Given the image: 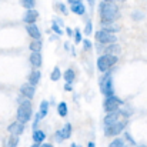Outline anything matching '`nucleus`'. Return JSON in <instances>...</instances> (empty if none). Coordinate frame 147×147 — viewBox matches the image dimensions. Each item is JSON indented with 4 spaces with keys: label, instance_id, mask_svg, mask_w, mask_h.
Returning <instances> with one entry per match:
<instances>
[{
    "label": "nucleus",
    "instance_id": "obj_40",
    "mask_svg": "<svg viewBox=\"0 0 147 147\" xmlns=\"http://www.w3.org/2000/svg\"><path fill=\"white\" fill-rule=\"evenodd\" d=\"M30 147H40V144H39V143H34V144H32Z\"/></svg>",
    "mask_w": 147,
    "mask_h": 147
},
{
    "label": "nucleus",
    "instance_id": "obj_33",
    "mask_svg": "<svg viewBox=\"0 0 147 147\" xmlns=\"http://www.w3.org/2000/svg\"><path fill=\"white\" fill-rule=\"evenodd\" d=\"M83 45H84V49H86V50L92 49V43H90L89 40H83Z\"/></svg>",
    "mask_w": 147,
    "mask_h": 147
},
{
    "label": "nucleus",
    "instance_id": "obj_42",
    "mask_svg": "<svg viewBox=\"0 0 147 147\" xmlns=\"http://www.w3.org/2000/svg\"><path fill=\"white\" fill-rule=\"evenodd\" d=\"M103 1H114V0H103Z\"/></svg>",
    "mask_w": 147,
    "mask_h": 147
},
{
    "label": "nucleus",
    "instance_id": "obj_9",
    "mask_svg": "<svg viewBox=\"0 0 147 147\" xmlns=\"http://www.w3.org/2000/svg\"><path fill=\"white\" fill-rule=\"evenodd\" d=\"M7 131H9L10 134H13V136H20V134L24 131V124L20 123V121H14V123H11V124L7 127Z\"/></svg>",
    "mask_w": 147,
    "mask_h": 147
},
{
    "label": "nucleus",
    "instance_id": "obj_3",
    "mask_svg": "<svg viewBox=\"0 0 147 147\" xmlns=\"http://www.w3.org/2000/svg\"><path fill=\"white\" fill-rule=\"evenodd\" d=\"M117 63V56L114 54H103L97 59V67L100 71H109Z\"/></svg>",
    "mask_w": 147,
    "mask_h": 147
},
{
    "label": "nucleus",
    "instance_id": "obj_30",
    "mask_svg": "<svg viewBox=\"0 0 147 147\" xmlns=\"http://www.w3.org/2000/svg\"><path fill=\"white\" fill-rule=\"evenodd\" d=\"M51 29H53V30H54L57 34H63V30H61V29H60V27H59V26H57L54 22H53V26H51Z\"/></svg>",
    "mask_w": 147,
    "mask_h": 147
},
{
    "label": "nucleus",
    "instance_id": "obj_5",
    "mask_svg": "<svg viewBox=\"0 0 147 147\" xmlns=\"http://www.w3.org/2000/svg\"><path fill=\"white\" fill-rule=\"evenodd\" d=\"M121 104H123V100L117 98L116 96H111V97L106 98L103 107H104V110H106L107 113H113V111H117L119 107H120Z\"/></svg>",
    "mask_w": 147,
    "mask_h": 147
},
{
    "label": "nucleus",
    "instance_id": "obj_22",
    "mask_svg": "<svg viewBox=\"0 0 147 147\" xmlns=\"http://www.w3.org/2000/svg\"><path fill=\"white\" fill-rule=\"evenodd\" d=\"M103 30H106L107 33H111V34H113V33H116V32H119V30H120V27H119L117 24H113V23H111V24H107V26H103Z\"/></svg>",
    "mask_w": 147,
    "mask_h": 147
},
{
    "label": "nucleus",
    "instance_id": "obj_10",
    "mask_svg": "<svg viewBox=\"0 0 147 147\" xmlns=\"http://www.w3.org/2000/svg\"><path fill=\"white\" fill-rule=\"evenodd\" d=\"M120 117H123V114H121L119 110H117V111H113V113H107V116H106V119H104V124H106V126H110V124L119 121ZM123 119H124V117H123Z\"/></svg>",
    "mask_w": 147,
    "mask_h": 147
},
{
    "label": "nucleus",
    "instance_id": "obj_18",
    "mask_svg": "<svg viewBox=\"0 0 147 147\" xmlns=\"http://www.w3.org/2000/svg\"><path fill=\"white\" fill-rule=\"evenodd\" d=\"M71 11L76 13V14H84L86 7L83 6L82 1H80V3H74V4H71Z\"/></svg>",
    "mask_w": 147,
    "mask_h": 147
},
{
    "label": "nucleus",
    "instance_id": "obj_35",
    "mask_svg": "<svg viewBox=\"0 0 147 147\" xmlns=\"http://www.w3.org/2000/svg\"><path fill=\"white\" fill-rule=\"evenodd\" d=\"M64 89H66V90H67V92H70V90H71V89H73V87H71V84H70V83H67V84H66V86H64Z\"/></svg>",
    "mask_w": 147,
    "mask_h": 147
},
{
    "label": "nucleus",
    "instance_id": "obj_12",
    "mask_svg": "<svg viewBox=\"0 0 147 147\" xmlns=\"http://www.w3.org/2000/svg\"><path fill=\"white\" fill-rule=\"evenodd\" d=\"M20 93H22V96L26 98H30L34 96V86H32V84H23L22 87H20Z\"/></svg>",
    "mask_w": 147,
    "mask_h": 147
},
{
    "label": "nucleus",
    "instance_id": "obj_38",
    "mask_svg": "<svg viewBox=\"0 0 147 147\" xmlns=\"http://www.w3.org/2000/svg\"><path fill=\"white\" fill-rule=\"evenodd\" d=\"M94 1H96V0H87V3H89L90 6H93V4H94Z\"/></svg>",
    "mask_w": 147,
    "mask_h": 147
},
{
    "label": "nucleus",
    "instance_id": "obj_20",
    "mask_svg": "<svg viewBox=\"0 0 147 147\" xmlns=\"http://www.w3.org/2000/svg\"><path fill=\"white\" fill-rule=\"evenodd\" d=\"M29 47H30L32 51H40L42 47H43V43H42V40H32Z\"/></svg>",
    "mask_w": 147,
    "mask_h": 147
},
{
    "label": "nucleus",
    "instance_id": "obj_13",
    "mask_svg": "<svg viewBox=\"0 0 147 147\" xmlns=\"http://www.w3.org/2000/svg\"><path fill=\"white\" fill-rule=\"evenodd\" d=\"M26 30H27V33H29V36L32 37V39H34V40H40V30H39V27L33 23V24H27L26 26Z\"/></svg>",
    "mask_w": 147,
    "mask_h": 147
},
{
    "label": "nucleus",
    "instance_id": "obj_26",
    "mask_svg": "<svg viewBox=\"0 0 147 147\" xmlns=\"http://www.w3.org/2000/svg\"><path fill=\"white\" fill-rule=\"evenodd\" d=\"M60 76H61V74H60V69H59V67H54V69H53V71H51L50 79H51L53 82H57V80L60 79Z\"/></svg>",
    "mask_w": 147,
    "mask_h": 147
},
{
    "label": "nucleus",
    "instance_id": "obj_1",
    "mask_svg": "<svg viewBox=\"0 0 147 147\" xmlns=\"http://www.w3.org/2000/svg\"><path fill=\"white\" fill-rule=\"evenodd\" d=\"M100 16H101V24L103 26H107V24H111L114 23L120 13H119V7L114 4V1H101L100 3Z\"/></svg>",
    "mask_w": 147,
    "mask_h": 147
},
{
    "label": "nucleus",
    "instance_id": "obj_31",
    "mask_svg": "<svg viewBox=\"0 0 147 147\" xmlns=\"http://www.w3.org/2000/svg\"><path fill=\"white\" fill-rule=\"evenodd\" d=\"M57 6H59V9H60V10H61V13H63V14H66V16H67V9H66V6H64V4H61V3H59V4H57Z\"/></svg>",
    "mask_w": 147,
    "mask_h": 147
},
{
    "label": "nucleus",
    "instance_id": "obj_6",
    "mask_svg": "<svg viewBox=\"0 0 147 147\" xmlns=\"http://www.w3.org/2000/svg\"><path fill=\"white\" fill-rule=\"evenodd\" d=\"M96 40L98 43H104V45H111L117 42V37L111 33H107L106 30H98L96 32Z\"/></svg>",
    "mask_w": 147,
    "mask_h": 147
},
{
    "label": "nucleus",
    "instance_id": "obj_7",
    "mask_svg": "<svg viewBox=\"0 0 147 147\" xmlns=\"http://www.w3.org/2000/svg\"><path fill=\"white\" fill-rule=\"evenodd\" d=\"M100 90H101V93H103L106 97L114 96V93H113V80H111V77L107 76V77L100 83Z\"/></svg>",
    "mask_w": 147,
    "mask_h": 147
},
{
    "label": "nucleus",
    "instance_id": "obj_29",
    "mask_svg": "<svg viewBox=\"0 0 147 147\" xmlns=\"http://www.w3.org/2000/svg\"><path fill=\"white\" fill-rule=\"evenodd\" d=\"M74 42H76V43L83 42V39H82V33H80L79 30H76V32H74Z\"/></svg>",
    "mask_w": 147,
    "mask_h": 147
},
{
    "label": "nucleus",
    "instance_id": "obj_43",
    "mask_svg": "<svg viewBox=\"0 0 147 147\" xmlns=\"http://www.w3.org/2000/svg\"><path fill=\"white\" fill-rule=\"evenodd\" d=\"M134 147H146V146H134Z\"/></svg>",
    "mask_w": 147,
    "mask_h": 147
},
{
    "label": "nucleus",
    "instance_id": "obj_28",
    "mask_svg": "<svg viewBox=\"0 0 147 147\" xmlns=\"http://www.w3.org/2000/svg\"><path fill=\"white\" fill-rule=\"evenodd\" d=\"M131 17H133L134 20H142V19L144 17V14H143L142 11H133V14H131Z\"/></svg>",
    "mask_w": 147,
    "mask_h": 147
},
{
    "label": "nucleus",
    "instance_id": "obj_27",
    "mask_svg": "<svg viewBox=\"0 0 147 147\" xmlns=\"http://www.w3.org/2000/svg\"><path fill=\"white\" fill-rule=\"evenodd\" d=\"M34 4H36V0H22V6H23V7H26L27 10L33 9V7H34Z\"/></svg>",
    "mask_w": 147,
    "mask_h": 147
},
{
    "label": "nucleus",
    "instance_id": "obj_24",
    "mask_svg": "<svg viewBox=\"0 0 147 147\" xmlns=\"http://www.w3.org/2000/svg\"><path fill=\"white\" fill-rule=\"evenodd\" d=\"M19 144V136H10L9 137V142H7V147H17Z\"/></svg>",
    "mask_w": 147,
    "mask_h": 147
},
{
    "label": "nucleus",
    "instance_id": "obj_19",
    "mask_svg": "<svg viewBox=\"0 0 147 147\" xmlns=\"http://www.w3.org/2000/svg\"><path fill=\"white\" fill-rule=\"evenodd\" d=\"M47 111H49V101H46V100H43L42 103H40V117H46L47 116Z\"/></svg>",
    "mask_w": 147,
    "mask_h": 147
},
{
    "label": "nucleus",
    "instance_id": "obj_8",
    "mask_svg": "<svg viewBox=\"0 0 147 147\" xmlns=\"http://www.w3.org/2000/svg\"><path fill=\"white\" fill-rule=\"evenodd\" d=\"M70 136H71V124H70V123H67L61 130H57V131H56V139H57V142H63V140L69 139Z\"/></svg>",
    "mask_w": 147,
    "mask_h": 147
},
{
    "label": "nucleus",
    "instance_id": "obj_39",
    "mask_svg": "<svg viewBox=\"0 0 147 147\" xmlns=\"http://www.w3.org/2000/svg\"><path fill=\"white\" fill-rule=\"evenodd\" d=\"M87 147H96V144H94V143H93V142H90V143H89V144H87Z\"/></svg>",
    "mask_w": 147,
    "mask_h": 147
},
{
    "label": "nucleus",
    "instance_id": "obj_37",
    "mask_svg": "<svg viewBox=\"0 0 147 147\" xmlns=\"http://www.w3.org/2000/svg\"><path fill=\"white\" fill-rule=\"evenodd\" d=\"M40 147H53V146H51V144H49V143H43Z\"/></svg>",
    "mask_w": 147,
    "mask_h": 147
},
{
    "label": "nucleus",
    "instance_id": "obj_32",
    "mask_svg": "<svg viewBox=\"0 0 147 147\" xmlns=\"http://www.w3.org/2000/svg\"><path fill=\"white\" fill-rule=\"evenodd\" d=\"M84 33H86V34H90V33H92V23H90V22H89V23L86 24V29H84Z\"/></svg>",
    "mask_w": 147,
    "mask_h": 147
},
{
    "label": "nucleus",
    "instance_id": "obj_11",
    "mask_svg": "<svg viewBox=\"0 0 147 147\" xmlns=\"http://www.w3.org/2000/svg\"><path fill=\"white\" fill-rule=\"evenodd\" d=\"M37 17H39V11H37V10H34V9H30V10H27V11H26V14H24L23 20H24L27 24H33V23H36Z\"/></svg>",
    "mask_w": 147,
    "mask_h": 147
},
{
    "label": "nucleus",
    "instance_id": "obj_23",
    "mask_svg": "<svg viewBox=\"0 0 147 147\" xmlns=\"http://www.w3.org/2000/svg\"><path fill=\"white\" fill-rule=\"evenodd\" d=\"M63 76H64V79H66V82H67V83H71V82L74 80V71H73L71 69H67V70H66V73H64Z\"/></svg>",
    "mask_w": 147,
    "mask_h": 147
},
{
    "label": "nucleus",
    "instance_id": "obj_34",
    "mask_svg": "<svg viewBox=\"0 0 147 147\" xmlns=\"http://www.w3.org/2000/svg\"><path fill=\"white\" fill-rule=\"evenodd\" d=\"M126 139L130 142V144H136V143H134V140H133V139L130 137V134H127V133H126Z\"/></svg>",
    "mask_w": 147,
    "mask_h": 147
},
{
    "label": "nucleus",
    "instance_id": "obj_25",
    "mask_svg": "<svg viewBox=\"0 0 147 147\" xmlns=\"http://www.w3.org/2000/svg\"><path fill=\"white\" fill-rule=\"evenodd\" d=\"M124 143H126V142H124L123 139H116V140H113V142L109 144V147H126Z\"/></svg>",
    "mask_w": 147,
    "mask_h": 147
},
{
    "label": "nucleus",
    "instance_id": "obj_21",
    "mask_svg": "<svg viewBox=\"0 0 147 147\" xmlns=\"http://www.w3.org/2000/svg\"><path fill=\"white\" fill-rule=\"evenodd\" d=\"M57 111H59V114H60L61 117H66V116H67V104H66L64 101H61V103L57 106Z\"/></svg>",
    "mask_w": 147,
    "mask_h": 147
},
{
    "label": "nucleus",
    "instance_id": "obj_14",
    "mask_svg": "<svg viewBox=\"0 0 147 147\" xmlns=\"http://www.w3.org/2000/svg\"><path fill=\"white\" fill-rule=\"evenodd\" d=\"M30 63L34 67H40L42 66V54H40V51H32V54H30Z\"/></svg>",
    "mask_w": 147,
    "mask_h": 147
},
{
    "label": "nucleus",
    "instance_id": "obj_15",
    "mask_svg": "<svg viewBox=\"0 0 147 147\" xmlns=\"http://www.w3.org/2000/svg\"><path fill=\"white\" fill-rule=\"evenodd\" d=\"M39 82H40V71H37V70L32 71L30 76H29V84H32V86H37Z\"/></svg>",
    "mask_w": 147,
    "mask_h": 147
},
{
    "label": "nucleus",
    "instance_id": "obj_17",
    "mask_svg": "<svg viewBox=\"0 0 147 147\" xmlns=\"http://www.w3.org/2000/svg\"><path fill=\"white\" fill-rule=\"evenodd\" d=\"M45 139H46V134L43 133V130H34V133H33V140H34V143H43L45 142Z\"/></svg>",
    "mask_w": 147,
    "mask_h": 147
},
{
    "label": "nucleus",
    "instance_id": "obj_2",
    "mask_svg": "<svg viewBox=\"0 0 147 147\" xmlns=\"http://www.w3.org/2000/svg\"><path fill=\"white\" fill-rule=\"evenodd\" d=\"M20 104H19V109H17V121H20V123H27L30 119H32V116H33V109H32V103L29 101V98L27 100H22V101H19Z\"/></svg>",
    "mask_w": 147,
    "mask_h": 147
},
{
    "label": "nucleus",
    "instance_id": "obj_36",
    "mask_svg": "<svg viewBox=\"0 0 147 147\" xmlns=\"http://www.w3.org/2000/svg\"><path fill=\"white\" fill-rule=\"evenodd\" d=\"M80 1H82V0H69V3H70V4H74V3H80Z\"/></svg>",
    "mask_w": 147,
    "mask_h": 147
},
{
    "label": "nucleus",
    "instance_id": "obj_16",
    "mask_svg": "<svg viewBox=\"0 0 147 147\" xmlns=\"http://www.w3.org/2000/svg\"><path fill=\"white\" fill-rule=\"evenodd\" d=\"M106 54H119L120 51H121V47L119 46V45H116V43H111V45H109L107 47H106Z\"/></svg>",
    "mask_w": 147,
    "mask_h": 147
},
{
    "label": "nucleus",
    "instance_id": "obj_4",
    "mask_svg": "<svg viewBox=\"0 0 147 147\" xmlns=\"http://www.w3.org/2000/svg\"><path fill=\"white\" fill-rule=\"evenodd\" d=\"M126 124H127V120L123 119V120H119V121H116V123H113V124H110V126H106V129H104L106 137H111V136L120 134V133L124 130Z\"/></svg>",
    "mask_w": 147,
    "mask_h": 147
},
{
    "label": "nucleus",
    "instance_id": "obj_41",
    "mask_svg": "<svg viewBox=\"0 0 147 147\" xmlns=\"http://www.w3.org/2000/svg\"><path fill=\"white\" fill-rule=\"evenodd\" d=\"M71 147H82V146H77V144H71Z\"/></svg>",
    "mask_w": 147,
    "mask_h": 147
}]
</instances>
